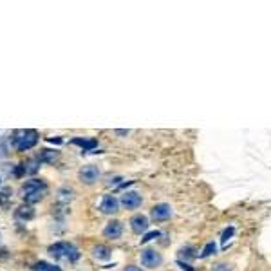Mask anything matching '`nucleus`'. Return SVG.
Returning <instances> with one entry per match:
<instances>
[{
    "label": "nucleus",
    "mask_w": 271,
    "mask_h": 271,
    "mask_svg": "<svg viewBox=\"0 0 271 271\" xmlns=\"http://www.w3.org/2000/svg\"><path fill=\"white\" fill-rule=\"evenodd\" d=\"M20 193H22V199H24L27 204H35L45 197L47 182L44 181V179H29V181L24 182Z\"/></svg>",
    "instance_id": "nucleus-1"
},
{
    "label": "nucleus",
    "mask_w": 271,
    "mask_h": 271,
    "mask_svg": "<svg viewBox=\"0 0 271 271\" xmlns=\"http://www.w3.org/2000/svg\"><path fill=\"white\" fill-rule=\"evenodd\" d=\"M49 255L56 261L76 262L80 259V250L71 242H56V244L49 246Z\"/></svg>",
    "instance_id": "nucleus-2"
},
{
    "label": "nucleus",
    "mask_w": 271,
    "mask_h": 271,
    "mask_svg": "<svg viewBox=\"0 0 271 271\" xmlns=\"http://www.w3.org/2000/svg\"><path fill=\"white\" fill-rule=\"evenodd\" d=\"M13 141V146L16 150H29L38 143V132L33 131V129H22V131H16L11 137Z\"/></svg>",
    "instance_id": "nucleus-3"
},
{
    "label": "nucleus",
    "mask_w": 271,
    "mask_h": 271,
    "mask_svg": "<svg viewBox=\"0 0 271 271\" xmlns=\"http://www.w3.org/2000/svg\"><path fill=\"white\" fill-rule=\"evenodd\" d=\"M99 176H101L99 168L92 167V165H87V167H84L82 170H80V174H78L80 181L85 182V184H94V182L99 179Z\"/></svg>",
    "instance_id": "nucleus-4"
},
{
    "label": "nucleus",
    "mask_w": 271,
    "mask_h": 271,
    "mask_svg": "<svg viewBox=\"0 0 271 271\" xmlns=\"http://www.w3.org/2000/svg\"><path fill=\"white\" fill-rule=\"evenodd\" d=\"M161 262H163L161 255H159L156 250H150V248H148V250L141 251V264L145 268H157Z\"/></svg>",
    "instance_id": "nucleus-5"
},
{
    "label": "nucleus",
    "mask_w": 271,
    "mask_h": 271,
    "mask_svg": "<svg viewBox=\"0 0 271 271\" xmlns=\"http://www.w3.org/2000/svg\"><path fill=\"white\" fill-rule=\"evenodd\" d=\"M121 233H123V225H121L120 221H110L103 229L105 237H107V239H112V240L120 239Z\"/></svg>",
    "instance_id": "nucleus-6"
},
{
    "label": "nucleus",
    "mask_w": 271,
    "mask_h": 271,
    "mask_svg": "<svg viewBox=\"0 0 271 271\" xmlns=\"http://www.w3.org/2000/svg\"><path fill=\"white\" fill-rule=\"evenodd\" d=\"M152 219L154 221H167L172 217V208L168 204H156L150 212Z\"/></svg>",
    "instance_id": "nucleus-7"
},
{
    "label": "nucleus",
    "mask_w": 271,
    "mask_h": 271,
    "mask_svg": "<svg viewBox=\"0 0 271 271\" xmlns=\"http://www.w3.org/2000/svg\"><path fill=\"white\" fill-rule=\"evenodd\" d=\"M141 195L137 192H127L123 193V197H121V204L125 206L127 210H136L137 206H141Z\"/></svg>",
    "instance_id": "nucleus-8"
},
{
    "label": "nucleus",
    "mask_w": 271,
    "mask_h": 271,
    "mask_svg": "<svg viewBox=\"0 0 271 271\" xmlns=\"http://www.w3.org/2000/svg\"><path fill=\"white\" fill-rule=\"evenodd\" d=\"M120 208V201L114 197V195H105L101 199V204H99V210L103 212V214H116Z\"/></svg>",
    "instance_id": "nucleus-9"
},
{
    "label": "nucleus",
    "mask_w": 271,
    "mask_h": 271,
    "mask_svg": "<svg viewBox=\"0 0 271 271\" xmlns=\"http://www.w3.org/2000/svg\"><path fill=\"white\" fill-rule=\"evenodd\" d=\"M131 225L134 233H145L146 229H148V219H146L145 215H134L131 219Z\"/></svg>",
    "instance_id": "nucleus-10"
},
{
    "label": "nucleus",
    "mask_w": 271,
    "mask_h": 271,
    "mask_svg": "<svg viewBox=\"0 0 271 271\" xmlns=\"http://www.w3.org/2000/svg\"><path fill=\"white\" fill-rule=\"evenodd\" d=\"M58 159V152L56 150H49V148H44L38 156V161L40 163H54Z\"/></svg>",
    "instance_id": "nucleus-11"
},
{
    "label": "nucleus",
    "mask_w": 271,
    "mask_h": 271,
    "mask_svg": "<svg viewBox=\"0 0 271 271\" xmlns=\"http://www.w3.org/2000/svg\"><path fill=\"white\" fill-rule=\"evenodd\" d=\"M92 257L98 261H109L110 259V250L107 246H96L92 250Z\"/></svg>",
    "instance_id": "nucleus-12"
},
{
    "label": "nucleus",
    "mask_w": 271,
    "mask_h": 271,
    "mask_svg": "<svg viewBox=\"0 0 271 271\" xmlns=\"http://www.w3.org/2000/svg\"><path fill=\"white\" fill-rule=\"evenodd\" d=\"M35 217V210L31 206H20L16 210V219H22V221H29Z\"/></svg>",
    "instance_id": "nucleus-13"
},
{
    "label": "nucleus",
    "mask_w": 271,
    "mask_h": 271,
    "mask_svg": "<svg viewBox=\"0 0 271 271\" xmlns=\"http://www.w3.org/2000/svg\"><path fill=\"white\" fill-rule=\"evenodd\" d=\"M35 271H62L54 264H49V262H38L35 264Z\"/></svg>",
    "instance_id": "nucleus-14"
},
{
    "label": "nucleus",
    "mask_w": 271,
    "mask_h": 271,
    "mask_svg": "<svg viewBox=\"0 0 271 271\" xmlns=\"http://www.w3.org/2000/svg\"><path fill=\"white\" fill-rule=\"evenodd\" d=\"M74 145H80V146H84V148H87V150H89V148H92V146H96V139H74L73 141Z\"/></svg>",
    "instance_id": "nucleus-15"
},
{
    "label": "nucleus",
    "mask_w": 271,
    "mask_h": 271,
    "mask_svg": "<svg viewBox=\"0 0 271 271\" xmlns=\"http://www.w3.org/2000/svg\"><path fill=\"white\" fill-rule=\"evenodd\" d=\"M212 251H215V244L214 242H210L206 248H204V251L201 253V257H208V255H212Z\"/></svg>",
    "instance_id": "nucleus-16"
},
{
    "label": "nucleus",
    "mask_w": 271,
    "mask_h": 271,
    "mask_svg": "<svg viewBox=\"0 0 271 271\" xmlns=\"http://www.w3.org/2000/svg\"><path fill=\"white\" fill-rule=\"evenodd\" d=\"M156 237H159V231H150V233H146L143 239H141V242H148V240L156 239Z\"/></svg>",
    "instance_id": "nucleus-17"
},
{
    "label": "nucleus",
    "mask_w": 271,
    "mask_h": 271,
    "mask_svg": "<svg viewBox=\"0 0 271 271\" xmlns=\"http://www.w3.org/2000/svg\"><path fill=\"white\" fill-rule=\"evenodd\" d=\"M214 271H231V270H229L228 264H223V262H221V264H217V266L214 268Z\"/></svg>",
    "instance_id": "nucleus-18"
},
{
    "label": "nucleus",
    "mask_w": 271,
    "mask_h": 271,
    "mask_svg": "<svg viewBox=\"0 0 271 271\" xmlns=\"http://www.w3.org/2000/svg\"><path fill=\"white\" fill-rule=\"evenodd\" d=\"M123 271H141V270H139V268H136V266H127Z\"/></svg>",
    "instance_id": "nucleus-19"
},
{
    "label": "nucleus",
    "mask_w": 271,
    "mask_h": 271,
    "mask_svg": "<svg viewBox=\"0 0 271 271\" xmlns=\"http://www.w3.org/2000/svg\"><path fill=\"white\" fill-rule=\"evenodd\" d=\"M0 242H2V240H0Z\"/></svg>",
    "instance_id": "nucleus-20"
}]
</instances>
